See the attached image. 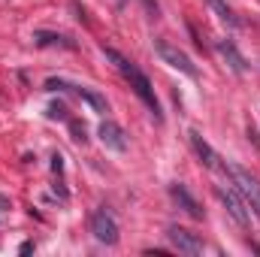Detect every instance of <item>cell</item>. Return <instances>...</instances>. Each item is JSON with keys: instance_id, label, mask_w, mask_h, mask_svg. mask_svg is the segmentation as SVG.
Segmentation results:
<instances>
[{"instance_id": "obj_9", "label": "cell", "mask_w": 260, "mask_h": 257, "mask_svg": "<svg viewBox=\"0 0 260 257\" xmlns=\"http://www.w3.org/2000/svg\"><path fill=\"white\" fill-rule=\"evenodd\" d=\"M97 133H100V142H103L106 148H112V151H127V136H124L121 124H115V121L106 118Z\"/></svg>"}, {"instance_id": "obj_12", "label": "cell", "mask_w": 260, "mask_h": 257, "mask_svg": "<svg viewBox=\"0 0 260 257\" xmlns=\"http://www.w3.org/2000/svg\"><path fill=\"white\" fill-rule=\"evenodd\" d=\"M206 3H209V9H212V12H215V15H218L227 27H239V24H242V21H239V15H236V12H233L224 0H206Z\"/></svg>"}, {"instance_id": "obj_18", "label": "cell", "mask_w": 260, "mask_h": 257, "mask_svg": "<svg viewBox=\"0 0 260 257\" xmlns=\"http://www.w3.org/2000/svg\"><path fill=\"white\" fill-rule=\"evenodd\" d=\"M142 3L148 6V12H151V15H157V3H154V0H142Z\"/></svg>"}, {"instance_id": "obj_17", "label": "cell", "mask_w": 260, "mask_h": 257, "mask_svg": "<svg viewBox=\"0 0 260 257\" xmlns=\"http://www.w3.org/2000/svg\"><path fill=\"white\" fill-rule=\"evenodd\" d=\"M18 251H21V254H30V251H34V242H21V248H18Z\"/></svg>"}, {"instance_id": "obj_15", "label": "cell", "mask_w": 260, "mask_h": 257, "mask_svg": "<svg viewBox=\"0 0 260 257\" xmlns=\"http://www.w3.org/2000/svg\"><path fill=\"white\" fill-rule=\"evenodd\" d=\"M70 133H73V139H76V142H85V124L70 121Z\"/></svg>"}, {"instance_id": "obj_1", "label": "cell", "mask_w": 260, "mask_h": 257, "mask_svg": "<svg viewBox=\"0 0 260 257\" xmlns=\"http://www.w3.org/2000/svg\"><path fill=\"white\" fill-rule=\"evenodd\" d=\"M103 55H106V61H112V64H115V70H118V73L127 79L130 88L136 91V97H139V100H142V103L151 109V115L160 121V103H157V97H154V88H151L148 76H145V73H142L136 64H130L124 55H118L115 49H109V46H103Z\"/></svg>"}, {"instance_id": "obj_13", "label": "cell", "mask_w": 260, "mask_h": 257, "mask_svg": "<svg viewBox=\"0 0 260 257\" xmlns=\"http://www.w3.org/2000/svg\"><path fill=\"white\" fill-rule=\"evenodd\" d=\"M73 91H76L85 103H91V106H94V112H109V103H106V97H103V94H97V91H91V88H79V85H73Z\"/></svg>"}, {"instance_id": "obj_4", "label": "cell", "mask_w": 260, "mask_h": 257, "mask_svg": "<svg viewBox=\"0 0 260 257\" xmlns=\"http://www.w3.org/2000/svg\"><path fill=\"white\" fill-rule=\"evenodd\" d=\"M218 194V200L224 203V209L236 218V224H242V227H248V221H251V215H248V206H245V200H242V194L236 191V188H230V185H218L215 188Z\"/></svg>"}, {"instance_id": "obj_11", "label": "cell", "mask_w": 260, "mask_h": 257, "mask_svg": "<svg viewBox=\"0 0 260 257\" xmlns=\"http://www.w3.org/2000/svg\"><path fill=\"white\" fill-rule=\"evenodd\" d=\"M34 43L37 46H61V49H76V43L64 37V34H55V30H37L34 34Z\"/></svg>"}, {"instance_id": "obj_16", "label": "cell", "mask_w": 260, "mask_h": 257, "mask_svg": "<svg viewBox=\"0 0 260 257\" xmlns=\"http://www.w3.org/2000/svg\"><path fill=\"white\" fill-rule=\"evenodd\" d=\"M61 160H64L61 154H55V157H52V170H55V173H61V170H64V164H61Z\"/></svg>"}, {"instance_id": "obj_8", "label": "cell", "mask_w": 260, "mask_h": 257, "mask_svg": "<svg viewBox=\"0 0 260 257\" xmlns=\"http://www.w3.org/2000/svg\"><path fill=\"white\" fill-rule=\"evenodd\" d=\"M188 142H191V148H194V154L200 157V164L206 167V170H224L221 167V157H218V151L203 139V133L200 130H188Z\"/></svg>"}, {"instance_id": "obj_2", "label": "cell", "mask_w": 260, "mask_h": 257, "mask_svg": "<svg viewBox=\"0 0 260 257\" xmlns=\"http://www.w3.org/2000/svg\"><path fill=\"white\" fill-rule=\"evenodd\" d=\"M224 173L230 176V185L242 194L245 206H248V209H251V212L260 218V182L251 176V173H248V170H242V167H227Z\"/></svg>"}, {"instance_id": "obj_5", "label": "cell", "mask_w": 260, "mask_h": 257, "mask_svg": "<svg viewBox=\"0 0 260 257\" xmlns=\"http://www.w3.org/2000/svg\"><path fill=\"white\" fill-rule=\"evenodd\" d=\"M91 233H94V239L103 242V245H115V242H118V224H115V218H112L106 209L91 212Z\"/></svg>"}, {"instance_id": "obj_7", "label": "cell", "mask_w": 260, "mask_h": 257, "mask_svg": "<svg viewBox=\"0 0 260 257\" xmlns=\"http://www.w3.org/2000/svg\"><path fill=\"white\" fill-rule=\"evenodd\" d=\"M167 239H170V245L176 248V251H182V254H200L206 245H203V239L191 233V230H185V227H170L167 230Z\"/></svg>"}, {"instance_id": "obj_6", "label": "cell", "mask_w": 260, "mask_h": 257, "mask_svg": "<svg viewBox=\"0 0 260 257\" xmlns=\"http://www.w3.org/2000/svg\"><path fill=\"white\" fill-rule=\"evenodd\" d=\"M170 197H173V203H176V206H179V209H182L188 218H194V221H203V218H206L203 206L197 203V197L188 191L182 182H173V185H170Z\"/></svg>"}, {"instance_id": "obj_10", "label": "cell", "mask_w": 260, "mask_h": 257, "mask_svg": "<svg viewBox=\"0 0 260 257\" xmlns=\"http://www.w3.org/2000/svg\"><path fill=\"white\" fill-rule=\"evenodd\" d=\"M215 46H218V52H221V58L227 61V67H230V70H233L236 76H242V73L248 70V64H245V58H242V52H239V49H236V46H233L230 40H218Z\"/></svg>"}, {"instance_id": "obj_14", "label": "cell", "mask_w": 260, "mask_h": 257, "mask_svg": "<svg viewBox=\"0 0 260 257\" xmlns=\"http://www.w3.org/2000/svg\"><path fill=\"white\" fill-rule=\"evenodd\" d=\"M46 115H49L52 121H58V118L64 121V118H67V106H64V103H52V106L46 109Z\"/></svg>"}, {"instance_id": "obj_3", "label": "cell", "mask_w": 260, "mask_h": 257, "mask_svg": "<svg viewBox=\"0 0 260 257\" xmlns=\"http://www.w3.org/2000/svg\"><path fill=\"white\" fill-rule=\"evenodd\" d=\"M154 52L160 55V61L164 64H170L173 70H179V73H185V76H191V79H197V67L194 61L179 49V46H170L167 40H154Z\"/></svg>"}]
</instances>
